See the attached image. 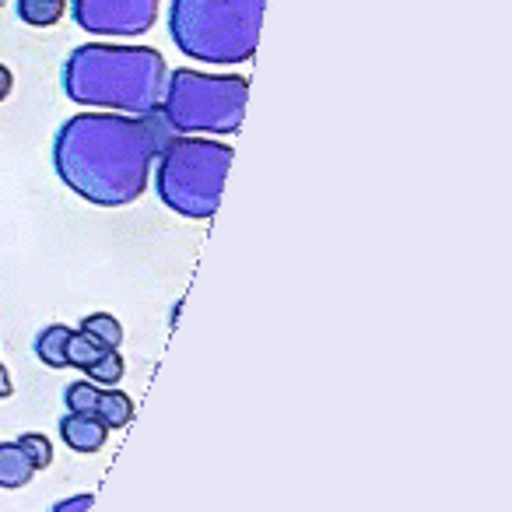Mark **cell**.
Listing matches in <instances>:
<instances>
[{
	"label": "cell",
	"mask_w": 512,
	"mask_h": 512,
	"mask_svg": "<svg viewBox=\"0 0 512 512\" xmlns=\"http://www.w3.org/2000/svg\"><path fill=\"white\" fill-rule=\"evenodd\" d=\"M169 134L162 113H78L53 137V169L88 204L127 207L148 190Z\"/></svg>",
	"instance_id": "1"
},
{
	"label": "cell",
	"mask_w": 512,
	"mask_h": 512,
	"mask_svg": "<svg viewBox=\"0 0 512 512\" xmlns=\"http://www.w3.org/2000/svg\"><path fill=\"white\" fill-rule=\"evenodd\" d=\"M169 78V64L151 46L85 43L64 60L60 85L78 106L109 113L148 116L158 113Z\"/></svg>",
	"instance_id": "2"
},
{
	"label": "cell",
	"mask_w": 512,
	"mask_h": 512,
	"mask_svg": "<svg viewBox=\"0 0 512 512\" xmlns=\"http://www.w3.org/2000/svg\"><path fill=\"white\" fill-rule=\"evenodd\" d=\"M267 0H172L169 36L179 53L214 67L253 60Z\"/></svg>",
	"instance_id": "3"
},
{
	"label": "cell",
	"mask_w": 512,
	"mask_h": 512,
	"mask_svg": "<svg viewBox=\"0 0 512 512\" xmlns=\"http://www.w3.org/2000/svg\"><path fill=\"white\" fill-rule=\"evenodd\" d=\"M155 190L169 211L193 221L214 218L232 169V148L211 137H169L155 158Z\"/></svg>",
	"instance_id": "4"
},
{
	"label": "cell",
	"mask_w": 512,
	"mask_h": 512,
	"mask_svg": "<svg viewBox=\"0 0 512 512\" xmlns=\"http://www.w3.org/2000/svg\"><path fill=\"white\" fill-rule=\"evenodd\" d=\"M249 102V81L239 74H204L179 67L165 78L162 120L172 134H235Z\"/></svg>",
	"instance_id": "5"
},
{
	"label": "cell",
	"mask_w": 512,
	"mask_h": 512,
	"mask_svg": "<svg viewBox=\"0 0 512 512\" xmlns=\"http://www.w3.org/2000/svg\"><path fill=\"white\" fill-rule=\"evenodd\" d=\"M71 15L88 36L134 39L158 22V0H71Z\"/></svg>",
	"instance_id": "6"
},
{
	"label": "cell",
	"mask_w": 512,
	"mask_h": 512,
	"mask_svg": "<svg viewBox=\"0 0 512 512\" xmlns=\"http://www.w3.org/2000/svg\"><path fill=\"white\" fill-rule=\"evenodd\" d=\"M60 439L74 449V453H99L109 439V428L102 425L95 414H71L60 421Z\"/></svg>",
	"instance_id": "7"
},
{
	"label": "cell",
	"mask_w": 512,
	"mask_h": 512,
	"mask_svg": "<svg viewBox=\"0 0 512 512\" xmlns=\"http://www.w3.org/2000/svg\"><path fill=\"white\" fill-rule=\"evenodd\" d=\"M36 477L32 460L22 453L18 442H0V488L4 491H18Z\"/></svg>",
	"instance_id": "8"
},
{
	"label": "cell",
	"mask_w": 512,
	"mask_h": 512,
	"mask_svg": "<svg viewBox=\"0 0 512 512\" xmlns=\"http://www.w3.org/2000/svg\"><path fill=\"white\" fill-rule=\"evenodd\" d=\"M95 418L113 432V428H127L134 421V400L120 390H99V404H95Z\"/></svg>",
	"instance_id": "9"
},
{
	"label": "cell",
	"mask_w": 512,
	"mask_h": 512,
	"mask_svg": "<svg viewBox=\"0 0 512 512\" xmlns=\"http://www.w3.org/2000/svg\"><path fill=\"white\" fill-rule=\"evenodd\" d=\"M67 337H71V330L64 327V323H50V327L39 330L36 337V358L43 365H50V369H64L67 365Z\"/></svg>",
	"instance_id": "10"
},
{
	"label": "cell",
	"mask_w": 512,
	"mask_h": 512,
	"mask_svg": "<svg viewBox=\"0 0 512 512\" xmlns=\"http://www.w3.org/2000/svg\"><path fill=\"white\" fill-rule=\"evenodd\" d=\"M15 11L32 29H50L64 18L67 0H15Z\"/></svg>",
	"instance_id": "11"
},
{
	"label": "cell",
	"mask_w": 512,
	"mask_h": 512,
	"mask_svg": "<svg viewBox=\"0 0 512 512\" xmlns=\"http://www.w3.org/2000/svg\"><path fill=\"white\" fill-rule=\"evenodd\" d=\"M106 351H109L106 344L99 337L85 334V330H71V337H67V365H74V369H88Z\"/></svg>",
	"instance_id": "12"
},
{
	"label": "cell",
	"mask_w": 512,
	"mask_h": 512,
	"mask_svg": "<svg viewBox=\"0 0 512 512\" xmlns=\"http://www.w3.org/2000/svg\"><path fill=\"white\" fill-rule=\"evenodd\" d=\"M81 330H85V334H92V337H99L106 348H120V344H123V327H120V320H116L113 313L85 316V320H81Z\"/></svg>",
	"instance_id": "13"
},
{
	"label": "cell",
	"mask_w": 512,
	"mask_h": 512,
	"mask_svg": "<svg viewBox=\"0 0 512 512\" xmlns=\"http://www.w3.org/2000/svg\"><path fill=\"white\" fill-rule=\"evenodd\" d=\"M88 376H92V383L95 386H116L123 379V372H127V365H123V358H120V351L116 348H109L102 358H95L92 365H88Z\"/></svg>",
	"instance_id": "14"
},
{
	"label": "cell",
	"mask_w": 512,
	"mask_h": 512,
	"mask_svg": "<svg viewBox=\"0 0 512 512\" xmlns=\"http://www.w3.org/2000/svg\"><path fill=\"white\" fill-rule=\"evenodd\" d=\"M64 404L71 414H95V404H99V386L92 379H78V383L67 386Z\"/></svg>",
	"instance_id": "15"
},
{
	"label": "cell",
	"mask_w": 512,
	"mask_h": 512,
	"mask_svg": "<svg viewBox=\"0 0 512 512\" xmlns=\"http://www.w3.org/2000/svg\"><path fill=\"white\" fill-rule=\"evenodd\" d=\"M18 446H22V453L29 456L32 467H36V470H46L53 463V446H50V439H46V435L25 432L22 439H18Z\"/></svg>",
	"instance_id": "16"
},
{
	"label": "cell",
	"mask_w": 512,
	"mask_h": 512,
	"mask_svg": "<svg viewBox=\"0 0 512 512\" xmlns=\"http://www.w3.org/2000/svg\"><path fill=\"white\" fill-rule=\"evenodd\" d=\"M92 491H81V495H71V498H64V502H57L50 512H88L92 509Z\"/></svg>",
	"instance_id": "17"
},
{
	"label": "cell",
	"mask_w": 512,
	"mask_h": 512,
	"mask_svg": "<svg viewBox=\"0 0 512 512\" xmlns=\"http://www.w3.org/2000/svg\"><path fill=\"white\" fill-rule=\"evenodd\" d=\"M15 393V383H11V372L8 365H0V400H8Z\"/></svg>",
	"instance_id": "18"
},
{
	"label": "cell",
	"mask_w": 512,
	"mask_h": 512,
	"mask_svg": "<svg viewBox=\"0 0 512 512\" xmlns=\"http://www.w3.org/2000/svg\"><path fill=\"white\" fill-rule=\"evenodd\" d=\"M11 88H15V78H11V71L4 64H0V102L8 99L11 95Z\"/></svg>",
	"instance_id": "19"
},
{
	"label": "cell",
	"mask_w": 512,
	"mask_h": 512,
	"mask_svg": "<svg viewBox=\"0 0 512 512\" xmlns=\"http://www.w3.org/2000/svg\"><path fill=\"white\" fill-rule=\"evenodd\" d=\"M4 4H8V0H0V8H4Z\"/></svg>",
	"instance_id": "20"
}]
</instances>
